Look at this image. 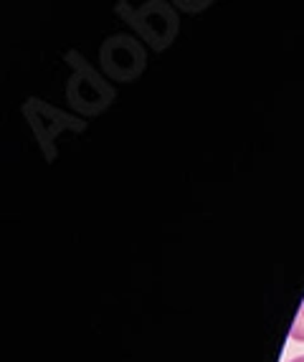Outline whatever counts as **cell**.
<instances>
[{
  "instance_id": "6da1fadb",
  "label": "cell",
  "mask_w": 304,
  "mask_h": 362,
  "mask_svg": "<svg viewBox=\"0 0 304 362\" xmlns=\"http://www.w3.org/2000/svg\"><path fill=\"white\" fill-rule=\"evenodd\" d=\"M292 339L294 342H304V304L299 307V314H297V320H294L292 325Z\"/></svg>"
},
{
  "instance_id": "7a4b0ae2",
  "label": "cell",
  "mask_w": 304,
  "mask_h": 362,
  "mask_svg": "<svg viewBox=\"0 0 304 362\" xmlns=\"http://www.w3.org/2000/svg\"><path fill=\"white\" fill-rule=\"evenodd\" d=\"M289 362H304V355H299V357H294V360H289Z\"/></svg>"
}]
</instances>
